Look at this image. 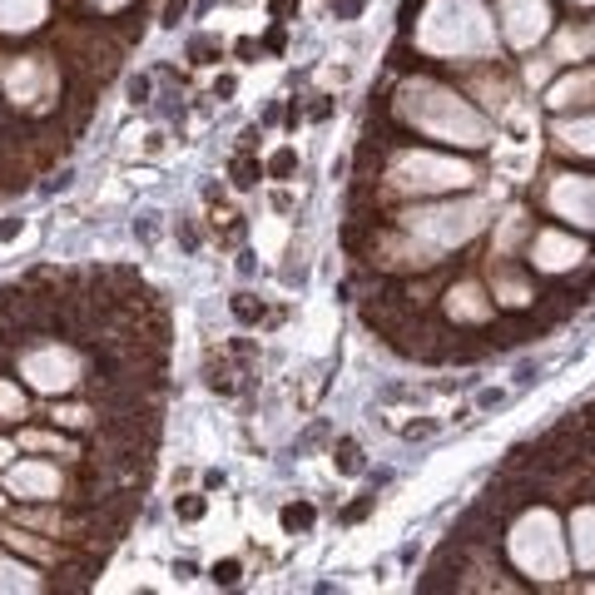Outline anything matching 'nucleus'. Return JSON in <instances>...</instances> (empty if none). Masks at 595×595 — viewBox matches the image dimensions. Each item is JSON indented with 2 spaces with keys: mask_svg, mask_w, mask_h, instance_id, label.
I'll list each match as a JSON object with an SVG mask.
<instances>
[{
  "mask_svg": "<svg viewBox=\"0 0 595 595\" xmlns=\"http://www.w3.org/2000/svg\"><path fill=\"white\" fill-rule=\"evenodd\" d=\"M169 308L134 268L0 283V590H89L144 506Z\"/></svg>",
  "mask_w": 595,
  "mask_h": 595,
  "instance_id": "nucleus-1",
  "label": "nucleus"
},
{
  "mask_svg": "<svg viewBox=\"0 0 595 595\" xmlns=\"http://www.w3.org/2000/svg\"><path fill=\"white\" fill-rule=\"evenodd\" d=\"M278 521H283V531H308L312 526V506H308V501H288Z\"/></svg>",
  "mask_w": 595,
  "mask_h": 595,
  "instance_id": "nucleus-2",
  "label": "nucleus"
},
{
  "mask_svg": "<svg viewBox=\"0 0 595 595\" xmlns=\"http://www.w3.org/2000/svg\"><path fill=\"white\" fill-rule=\"evenodd\" d=\"M258 164L254 159H248V154H238V159H233V184H238V189H254V184H258Z\"/></svg>",
  "mask_w": 595,
  "mask_h": 595,
  "instance_id": "nucleus-3",
  "label": "nucleus"
},
{
  "mask_svg": "<svg viewBox=\"0 0 595 595\" xmlns=\"http://www.w3.org/2000/svg\"><path fill=\"white\" fill-rule=\"evenodd\" d=\"M293 169H298V154H293V149H278L273 159H268V174H273V179H288Z\"/></svg>",
  "mask_w": 595,
  "mask_h": 595,
  "instance_id": "nucleus-4",
  "label": "nucleus"
},
{
  "mask_svg": "<svg viewBox=\"0 0 595 595\" xmlns=\"http://www.w3.org/2000/svg\"><path fill=\"white\" fill-rule=\"evenodd\" d=\"M233 318H238V323H258V318H263V303H254L248 293H238V298H233Z\"/></svg>",
  "mask_w": 595,
  "mask_h": 595,
  "instance_id": "nucleus-5",
  "label": "nucleus"
},
{
  "mask_svg": "<svg viewBox=\"0 0 595 595\" xmlns=\"http://www.w3.org/2000/svg\"><path fill=\"white\" fill-rule=\"evenodd\" d=\"M174 511H179V521H199L204 516V496H179Z\"/></svg>",
  "mask_w": 595,
  "mask_h": 595,
  "instance_id": "nucleus-6",
  "label": "nucleus"
},
{
  "mask_svg": "<svg viewBox=\"0 0 595 595\" xmlns=\"http://www.w3.org/2000/svg\"><path fill=\"white\" fill-rule=\"evenodd\" d=\"M238 571H243L238 560H218V566H213L208 576H213V585H238Z\"/></svg>",
  "mask_w": 595,
  "mask_h": 595,
  "instance_id": "nucleus-7",
  "label": "nucleus"
},
{
  "mask_svg": "<svg viewBox=\"0 0 595 595\" xmlns=\"http://www.w3.org/2000/svg\"><path fill=\"white\" fill-rule=\"evenodd\" d=\"M189 55H194V65H213V60L224 55V50H218L213 40H194V45H189Z\"/></svg>",
  "mask_w": 595,
  "mask_h": 595,
  "instance_id": "nucleus-8",
  "label": "nucleus"
},
{
  "mask_svg": "<svg viewBox=\"0 0 595 595\" xmlns=\"http://www.w3.org/2000/svg\"><path fill=\"white\" fill-rule=\"evenodd\" d=\"M337 466H342V472H357V466H362L357 461V442H342L337 447Z\"/></svg>",
  "mask_w": 595,
  "mask_h": 595,
  "instance_id": "nucleus-9",
  "label": "nucleus"
},
{
  "mask_svg": "<svg viewBox=\"0 0 595 595\" xmlns=\"http://www.w3.org/2000/svg\"><path fill=\"white\" fill-rule=\"evenodd\" d=\"M184 10H189V0H169V6H164V20H159V25H179V20H184Z\"/></svg>",
  "mask_w": 595,
  "mask_h": 595,
  "instance_id": "nucleus-10",
  "label": "nucleus"
},
{
  "mask_svg": "<svg viewBox=\"0 0 595 595\" xmlns=\"http://www.w3.org/2000/svg\"><path fill=\"white\" fill-rule=\"evenodd\" d=\"M357 10H362V0H332V15L337 20H353Z\"/></svg>",
  "mask_w": 595,
  "mask_h": 595,
  "instance_id": "nucleus-11",
  "label": "nucleus"
},
{
  "mask_svg": "<svg viewBox=\"0 0 595 595\" xmlns=\"http://www.w3.org/2000/svg\"><path fill=\"white\" fill-rule=\"evenodd\" d=\"M130 95H134V105H144L149 100V80H130Z\"/></svg>",
  "mask_w": 595,
  "mask_h": 595,
  "instance_id": "nucleus-12",
  "label": "nucleus"
},
{
  "mask_svg": "<svg viewBox=\"0 0 595 595\" xmlns=\"http://www.w3.org/2000/svg\"><path fill=\"white\" fill-rule=\"evenodd\" d=\"M293 6H298V0H268V10H273L278 20H283V15H293Z\"/></svg>",
  "mask_w": 595,
  "mask_h": 595,
  "instance_id": "nucleus-13",
  "label": "nucleus"
}]
</instances>
